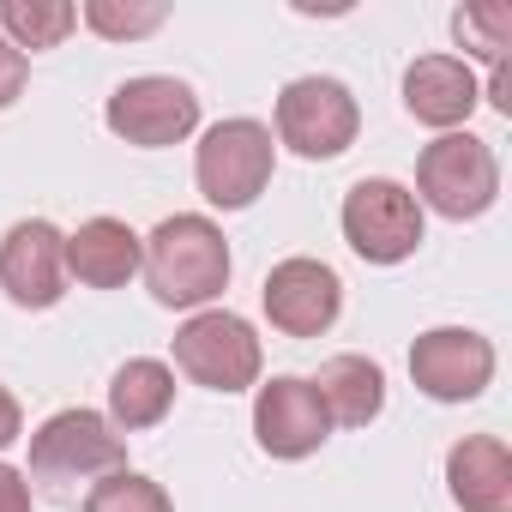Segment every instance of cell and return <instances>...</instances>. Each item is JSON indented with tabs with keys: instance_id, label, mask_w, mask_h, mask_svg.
Instances as JSON below:
<instances>
[{
	"instance_id": "14",
	"label": "cell",
	"mask_w": 512,
	"mask_h": 512,
	"mask_svg": "<svg viewBox=\"0 0 512 512\" xmlns=\"http://www.w3.org/2000/svg\"><path fill=\"white\" fill-rule=\"evenodd\" d=\"M446 488L458 512H512V452L500 434H464L446 452Z\"/></svg>"
},
{
	"instance_id": "9",
	"label": "cell",
	"mask_w": 512,
	"mask_h": 512,
	"mask_svg": "<svg viewBox=\"0 0 512 512\" xmlns=\"http://www.w3.org/2000/svg\"><path fill=\"white\" fill-rule=\"evenodd\" d=\"M410 380L434 404H470L494 380V344L470 326H434L410 344Z\"/></svg>"
},
{
	"instance_id": "19",
	"label": "cell",
	"mask_w": 512,
	"mask_h": 512,
	"mask_svg": "<svg viewBox=\"0 0 512 512\" xmlns=\"http://www.w3.org/2000/svg\"><path fill=\"white\" fill-rule=\"evenodd\" d=\"M452 37H458L464 55L500 67L506 49H512V7H506V0H488V7H458L452 13Z\"/></svg>"
},
{
	"instance_id": "16",
	"label": "cell",
	"mask_w": 512,
	"mask_h": 512,
	"mask_svg": "<svg viewBox=\"0 0 512 512\" xmlns=\"http://www.w3.org/2000/svg\"><path fill=\"white\" fill-rule=\"evenodd\" d=\"M314 392H320V404L338 428H368L386 410V374L368 356H332L314 374Z\"/></svg>"
},
{
	"instance_id": "4",
	"label": "cell",
	"mask_w": 512,
	"mask_h": 512,
	"mask_svg": "<svg viewBox=\"0 0 512 512\" xmlns=\"http://www.w3.org/2000/svg\"><path fill=\"white\" fill-rule=\"evenodd\" d=\"M356 133H362V109H356V97H350L344 79L308 73V79H290L278 91V139L296 157L332 163V157H344L356 145Z\"/></svg>"
},
{
	"instance_id": "20",
	"label": "cell",
	"mask_w": 512,
	"mask_h": 512,
	"mask_svg": "<svg viewBox=\"0 0 512 512\" xmlns=\"http://www.w3.org/2000/svg\"><path fill=\"white\" fill-rule=\"evenodd\" d=\"M85 512H175V500L163 494V482H151L139 470H109L91 482Z\"/></svg>"
},
{
	"instance_id": "6",
	"label": "cell",
	"mask_w": 512,
	"mask_h": 512,
	"mask_svg": "<svg viewBox=\"0 0 512 512\" xmlns=\"http://www.w3.org/2000/svg\"><path fill=\"white\" fill-rule=\"evenodd\" d=\"M344 241L362 253L368 266H398L422 247V205L404 181H356L344 193Z\"/></svg>"
},
{
	"instance_id": "24",
	"label": "cell",
	"mask_w": 512,
	"mask_h": 512,
	"mask_svg": "<svg viewBox=\"0 0 512 512\" xmlns=\"http://www.w3.org/2000/svg\"><path fill=\"white\" fill-rule=\"evenodd\" d=\"M482 103H494V115H506V121H512V55H506L500 67H494V79H488Z\"/></svg>"
},
{
	"instance_id": "5",
	"label": "cell",
	"mask_w": 512,
	"mask_h": 512,
	"mask_svg": "<svg viewBox=\"0 0 512 512\" xmlns=\"http://www.w3.org/2000/svg\"><path fill=\"white\" fill-rule=\"evenodd\" d=\"M260 338L241 314H223V308H205L193 314L181 332H175V368L205 386V392H247L260 386Z\"/></svg>"
},
{
	"instance_id": "8",
	"label": "cell",
	"mask_w": 512,
	"mask_h": 512,
	"mask_svg": "<svg viewBox=\"0 0 512 512\" xmlns=\"http://www.w3.org/2000/svg\"><path fill=\"white\" fill-rule=\"evenodd\" d=\"M109 133L139 145V151H163V145H181L193 127H199V97L193 85L169 79V73H145V79H127L109 109H103Z\"/></svg>"
},
{
	"instance_id": "1",
	"label": "cell",
	"mask_w": 512,
	"mask_h": 512,
	"mask_svg": "<svg viewBox=\"0 0 512 512\" xmlns=\"http://www.w3.org/2000/svg\"><path fill=\"white\" fill-rule=\"evenodd\" d=\"M139 272L163 308H205L229 290V241L211 217L175 211L145 235Z\"/></svg>"
},
{
	"instance_id": "12",
	"label": "cell",
	"mask_w": 512,
	"mask_h": 512,
	"mask_svg": "<svg viewBox=\"0 0 512 512\" xmlns=\"http://www.w3.org/2000/svg\"><path fill=\"white\" fill-rule=\"evenodd\" d=\"M332 434V416L314 392V380L302 374H278L260 386V398H253V440H260L272 458H314Z\"/></svg>"
},
{
	"instance_id": "15",
	"label": "cell",
	"mask_w": 512,
	"mask_h": 512,
	"mask_svg": "<svg viewBox=\"0 0 512 512\" xmlns=\"http://www.w3.org/2000/svg\"><path fill=\"white\" fill-rule=\"evenodd\" d=\"M145 260V235H133L121 217H91L67 235V272L85 290H121Z\"/></svg>"
},
{
	"instance_id": "23",
	"label": "cell",
	"mask_w": 512,
	"mask_h": 512,
	"mask_svg": "<svg viewBox=\"0 0 512 512\" xmlns=\"http://www.w3.org/2000/svg\"><path fill=\"white\" fill-rule=\"evenodd\" d=\"M0 512H31V482L13 464H0Z\"/></svg>"
},
{
	"instance_id": "13",
	"label": "cell",
	"mask_w": 512,
	"mask_h": 512,
	"mask_svg": "<svg viewBox=\"0 0 512 512\" xmlns=\"http://www.w3.org/2000/svg\"><path fill=\"white\" fill-rule=\"evenodd\" d=\"M476 103H482V85H476L470 61H458V55H422V61H410V73H404V109L422 127L452 133V127L470 121Z\"/></svg>"
},
{
	"instance_id": "2",
	"label": "cell",
	"mask_w": 512,
	"mask_h": 512,
	"mask_svg": "<svg viewBox=\"0 0 512 512\" xmlns=\"http://www.w3.org/2000/svg\"><path fill=\"white\" fill-rule=\"evenodd\" d=\"M272 169H278V145H272V127L266 121H217L205 139H199V157H193V181L199 193L217 205V211H247L272 187Z\"/></svg>"
},
{
	"instance_id": "3",
	"label": "cell",
	"mask_w": 512,
	"mask_h": 512,
	"mask_svg": "<svg viewBox=\"0 0 512 512\" xmlns=\"http://www.w3.org/2000/svg\"><path fill=\"white\" fill-rule=\"evenodd\" d=\"M494 199H500V163H494L488 139L440 133L434 145H422V157H416V205L464 223V217H482Z\"/></svg>"
},
{
	"instance_id": "17",
	"label": "cell",
	"mask_w": 512,
	"mask_h": 512,
	"mask_svg": "<svg viewBox=\"0 0 512 512\" xmlns=\"http://www.w3.org/2000/svg\"><path fill=\"white\" fill-rule=\"evenodd\" d=\"M169 404H175V374L163 362L133 356V362L115 368V380H109V428H121V434L157 428L169 416Z\"/></svg>"
},
{
	"instance_id": "25",
	"label": "cell",
	"mask_w": 512,
	"mask_h": 512,
	"mask_svg": "<svg viewBox=\"0 0 512 512\" xmlns=\"http://www.w3.org/2000/svg\"><path fill=\"white\" fill-rule=\"evenodd\" d=\"M19 434H25V410H19V398L7 386H0V452H7Z\"/></svg>"
},
{
	"instance_id": "22",
	"label": "cell",
	"mask_w": 512,
	"mask_h": 512,
	"mask_svg": "<svg viewBox=\"0 0 512 512\" xmlns=\"http://www.w3.org/2000/svg\"><path fill=\"white\" fill-rule=\"evenodd\" d=\"M31 85V55H19L7 37H0V109H13Z\"/></svg>"
},
{
	"instance_id": "11",
	"label": "cell",
	"mask_w": 512,
	"mask_h": 512,
	"mask_svg": "<svg viewBox=\"0 0 512 512\" xmlns=\"http://www.w3.org/2000/svg\"><path fill=\"white\" fill-rule=\"evenodd\" d=\"M0 290L13 308H55L67 296V235L49 217H25L0 241Z\"/></svg>"
},
{
	"instance_id": "7",
	"label": "cell",
	"mask_w": 512,
	"mask_h": 512,
	"mask_svg": "<svg viewBox=\"0 0 512 512\" xmlns=\"http://www.w3.org/2000/svg\"><path fill=\"white\" fill-rule=\"evenodd\" d=\"M109 470H127V440L97 410H55L31 434V476L37 482H91Z\"/></svg>"
},
{
	"instance_id": "10",
	"label": "cell",
	"mask_w": 512,
	"mask_h": 512,
	"mask_svg": "<svg viewBox=\"0 0 512 512\" xmlns=\"http://www.w3.org/2000/svg\"><path fill=\"white\" fill-rule=\"evenodd\" d=\"M266 320L284 332V338H320L338 326L344 314V284L326 260H308V253H296V260H278L266 272Z\"/></svg>"
},
{
	"instance_id": "18",
	"label": "cell",
	"mask_w": 512,
	"mask_h": 512,
	"mask_svg": "<svg viewBox=\"0 0 512 512\" xmlns=\"http://www.w3.org/2000/svg\"><path fill=\"white\" fill-rule=\"evenodd\" d=\"M79 25L73 0H0V37H7L19 55L25 49H55L67 43V31Z\"/></svg>"
},
{
	"instance_id": "21",
	"label": "cell",
	"mask_w": 512,
	"mask_h": 512,
	"mask_svg": "<svg viewBox=\"0 0 512 512\" xmlns=\"http://www.w3.org/2000/svg\"><path fill=\"white\" fill-rule=\"evenodd\" d=\"M79 19H85L97 37H109V43H133V37H151V31H163L169 7H121V0H85V7H79Z\"/></svg>"
}]
</instances>
